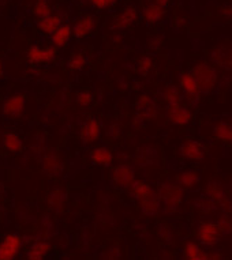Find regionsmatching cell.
Instances as JSON below:
<instances>
[{
  "instance_id": "1",
  "label": "cell",
  "mask_w": 232,
  "mask_h": 260,
  "mask_svg": "<svg viewBox=\"0 0 232 260\" xmlns=\"http://www.w3.org/2000/svg\"><path fill=\"white\" fill-rule=\"evenodd\" d=\"M191 74L195 78L202 94H211L219 83V73L215 64L208 61H198L193 66Z\"/></svg>"
},
{
  "instance_id": "2",
  "label": "cell",
  "mask_w": 232,
  "mask_h": 260,
  "mask_svg": "<svg viewBox=\"0 0 232 260\" xmlns=\"http://www.w3.org/2000/svg\"><path fill=\"white\" fill-rule=\"evenodd\" d=\"M160 202H163L165 209H177L185 199V189L178 183H164L159 191Z\"/></svg>"
},
{
  "instance_id": "3",
  "label": "cell",
  "mask_w": 232,
  "mask_h": 260,
  "mask_svg": "<svg viewBox=\"0 0 232 260\" xmlns=\"http://www.w3.org/2000/svg\"><path fill=\"white\" fill-rule=\"evenodd\" d=\"M165 116H167L168 121L177 127H186L193 121V112L182 103L167 105Z\"/></svg>"
},
{
  "instance_id": "4",
  "label": "cell",
  "mask_w": 232,
  "mask_h": 260,
  "mask_svg": "<svg viewBox=\"0 0 232 260\" xmlns=\"http://www.w3.org/2000/svg\"><path fill=\"white\" fill-rule=\"evenodd\" d=\"M221 231L217 223L213 222H201L197 228V240L198 243L204 247H212L216 245L221 240Z\"/></svg>"
},
{
  "instance_id": "5",
  "label": "cell",
  "mask_w": 232,
  "mask_h": 260,
  "mask_svg": "<svg viewBox=\"0 0 232 260\" xmlns=\"http://www.w3.org/2000/svg\"><path fill=\"white\" fill-rule=\"evenodd\" d=\"M179 89L183 99L187 100L189 103H197L201 99V89L191 71H185L179 75Z\"/></svg>"
},
{
  "instance_id": "6",
  "label": "cell",
  "mask_w": 232,
  "mask_h": 260,
  "mask_svg": "<svg viewBox=\"0 0 232 260\" xmlns=\"http://www.w3.org/2000/svg\"><path fill=\"white\" fill-rule=\"evenodd\" d=\"M23 245V240L21 236L15 233H10L0 240V260L15 259Z\"/></svg>"
},
{
  "instance_id": "7",
  "label": "cell",
  "mask_w": 232,
  "mask_h": 260,
  "mask_svg": "<svg viewBox=\"0 0 232 260\" xmlns=\"http://www.w3.org/2000/svg\"><path fill=\"white\" fill-rule=\"evenodd\" d=\"M57 55V48L52 47H40V45H33L27 49L26 57L31 66H43L53 61Z\"/></svg>"
},
{
  "instance_id": "8",
  "label": "cell",
  "mask_w": 232,
  "mask_h": 260,
  "mask_svg": "<svg viewBox=\"0 0 232 260\" xmlns=\"http://www.w3.org/2000/svg\"><path fill=\"white\" fill-rule=\"evenodd\" d=\"M209 59L220 69L232 70V43L225 41L216 45L209 53Z\"/></svg>"
},
{
  "instance_id": "9",
  "label": "cell",
  "mask_w": 232,
  "mask_h": 260,
  "mask_svg": "<svg viewBox=\"0 0 232 260\" xmlns=\"http://www.w3.org/2000/svg\"><path fill=\"white\" fill-rule=\"evenodd\" d=\"M138 18H139V11H138L137 7L127 6L123 10H121L118 13V15L113 18V21H112V29L119 30V31L130 29L138 21Z\"/></svg>"
},
{
  "instance_id": "10",
  "label": "cell",
  "mask_w": 232,
  "mask_h": 260,
  "mask_svg": "<svg viewBox=\"0 0 232 260\" xmlns=\"http://www.w3.org/2000/svg\"><path fill=\"white\" fill-rule=\"evenodd\" d=\"M26 107V99L22 94H13L2 104V113L7 117L15 119L23 113Z\"/></svg>"
},
{
  "instance_id": "11",
  "label": "cell",
  "mask_w": 232,
  "mask_h": 260,
  "mask_svg": "<svg viewBox=\"0 0 232 260\" xmlns=\"http://www.w3.org/2000/svg\"><path fill=\"white\" fill-rule=\"evenodd\" d=\"M181 157L186 161L201 162L205 158V149L195 139H187L181 146Z\"/></svg>"
},
{
  "instance_id": "12",
  "label": "cell",
  "mask_w": 232,
  "mask_h": 260,
  "mask_svg": "<svg viewBox=\"0 0 232 260\" xmlns=\"http://www.w3.org/2000/svg\"><path fill=\"white\" fill-rule=\"evenodd\" d=\"M112 180H113L116 187L129 189L131 184L135 181V172L129 165L122 164V165H118L112 172Z\"/></svg>"
},
{
  "instance_id": "13",
  "label": "cell",
  "mask_w": 232,
  "mask_h": 260,
  "mask_svg": "<svg viewBox=\"0 0 232 260\" xmlns=\"http://www.w3.org/2000/svg\"><path fill=\"white\" fill-rule=\"evenodd\" d=\"M165 15H167V7H164L156 2H151V3L145 5L141 11L142 19L143 22H147L148 25H157L163 21Z\"/></svg>"
},
{
  "instance_id": "14",
  "label": "cell",
  "mask_w": 232,
  "mask_h": 260,
  "mask_svg": "<svg viewBox=\"0 0 232 260\" xmlns=\"http://www.w3.org/2000/svg\"><path fill=\"white\" fill-rule=\"evenodd\" d=\"M95 27L96 19L92 15H89V14H86L83 17L78 18L77 21H74V23L71 25L73 37H75V39H85L95 30Z\"/></svg>"
},
{
  "instance_id": "15",
  "label": "cell",
  "mask_w": 232,
  "mask_h": 260,
  "mask_svg": "<svg viewBox=\"0 0 232 260\" xmlns=\"http://www.w3.org/2000/svg\"><path fill=\"white\" fill-rule=\"evenodd\" d=\"M183 257L187 260H208L211 259V252L205 251L202 244L195 240H189L183 245Z\"/></svg>"
},
{
  "instance_id": "16",
  "label": "cell",
  "mask_w": 232,
  "mask_h": 260,
  "mask_svg": "<svg viewBox=\"0 0 232 260\" xmlns=\"http://www.w3.org/2000/svg\"><path fill=\"white\" fill-rule=\"evenodd\" d=\"M81 139L83 143H95L101 137V125L99 120L89 119L81 128Z\"/></svg>"
},
{
  "instance_id": "17",
  "label": "cell",
  "mask_w": 232,
  "mask_h": 260,
  "mask_svg": "<svg viewBox=\"0 0 232 260\" xmlns=\"http://www.w3.org/2000/svg\"><path fill=\"white\" fill-rule=\"evenodd\" d=\"M129 189L131 197L134 199H137L138 202H142L145 201V199H149V198L159 195V192H156V189L152 187L151 184L141 181V180H135Z\"/></svg>"
},
{
  "instance_id": "18",
  "label": "cell",
  "mask_w": 232,
  "mask_h": 260,
  "mask_svg": "<svg viewBox=\"0 0 232 260\" xmlns=\"http://www.w3.org/2000/svg\"><path fill=\"white\" fill-rule=\"evenodd\" d=\"M73 37V29L69 23H62L51 35V43L55 48L66 47Z\"/></svg>"
},
{
  "instance_id": "19",
  "label": "cell",
  "mask_w": 232,
  "mask_h": 260,
  "mask_svg": "<svg viewBox=\"0 0 232 260\" xmlns=\"http://www.w3.org/2000/svg\"><path fill=\"white\" fill-rule=\"evenodd\" d=\"M62 23H63L62 17L61 15H57V14H49L48 17L37 19V27H39V30L41 33H44V35L47 36H51Z\"/></svg>"
},
{
  "instance_id": "20",
  "label": "cell",
  "mask_w": 232,
  "mask_h": 260,
  "mask_svg": "<svg viewBox=\"0 0 232 260\" xmlns=\"http://www.w3.org/2000/svg\"><path fill=\"white\" fill-rule=\"evenodd\" d=\"M91 161L97 167H109L113 162V153L107 147H96L92 150Z\"/></svg>"
},
{
  "instance_id": "21",
  "label": "cell",
  "mask_w": 232,
  "mask_h": 260,
  "mask_svg": "<svg viewBox=\"0 0 232 260\" xmlns=\"http://www.w3.org/2000/svg\"><path fill=\"white\" fill-rule=\"evenodd\" d=\"M51 244L41 240V241H36V243L32 244L31 248L27 249L26 256H27V259L31 260H41L51 252Z\"/></svg>"
},
{
  "instance_id": "22",
  "label": "cell",
  "mask_w": 232,
  "mask_h": 260,
  "mask_svg": "<svg viewBox=\"0 0 232 260\" xmlns=\"http://www.w3.org/2000/svg\"><path fill=\"white\" fill-rule=\"evenodd\" d=\"M2 143H3V147H5L9 153L17 154L21 153L22 149H23V143H22V139L19 138L17 133L14 131H9L3 135V139H2Z\"/></svg>"
},
{
  "instance_id": "23",
  "label": "cell",
  "mask_w": 232,
  "mask_h": 260,
  "mask_svg": "<svg viewBox=\"0 0 232 260\" xmlns=\"http://www.w3.org/2000/svg\"><path fill=\"white\" fill-rule=\"evenodd\" d=\"M199 173L195 171H185L177 175V183L183 189H193L199 184Z\"/></svg>"
},
{
  "instance_id": "24",
  "label": "cell",
  "mask_w": 232,
  "mask_h": 260,
  "mask_svg": "<svg viewBox=\"0 0 232 260\" xmlns=\"http://www.w3.org/2000/svg\"><path fill=\"white\" fill-rule=\"evenodd\" d=\"M213 133L217 141L224 145L232 146V124L231 123H217L213 128Z\"/></svg>"
},
{
  "instance_id": "25",
  "label": "cell",
  "mask_w": 232,
  "mask_h": 260,
  "mask_svg": "<svg viewBox=\"0 0 232 260\" xmlns=\"http://www.w3.org/2000/svg\"><path fill=\"white\" fill-rule=\"evenodd\" d=\"M138 109L143 119H152L156 113V104L149 95H142L138 100Z\"/></svg>"
},
{
  "instance_id": "26",
  "label": "cell",
  "mask_w": 232,
  "mask_h": 260,
  "mask_svg": "<svg viewBox=\"0 0 232 260\" xmlns=\"http://www.w3.org/2000/svg\"><path fill=\"white\" fill-rule=\"evenodd\" d=\"M205 192H207V195L209 197L211 201H213L215 203H217V205L223 206L224 207L225 202H227V197H225V192L223 191V188L220 187L219 184L209 183L207 185Z\"/></svg>"
},
{
  "instance_id": "27",
  "label": "cell",
  "mask_w": 232,
  "mask_h": 260,
  "mask_svg": "<svg viewBox=\"0 0 232 260\" xmlns=\"http://www.w3.org/2000/svg\"><path fill=\"white\" fill-rule=\"evenodd\" d=\"M182 99H183L182 91L179 87H177V86L169 85V86H167L165 89H164L163 100H164V103L167 104V105L182 103Z\"/></svg>"
},
{
  "instance_id": "28",
  "label": "cell",
  "mask_w": 232,
  "mask_h": 260,
  "mask_svg": "<svg viewBox=\"0 0 232 260\" xmlns=\"http://www.w3.org/2000/svg\"><path fill=\"white\" fill-rule=\"evenodd\" d=\"M139 206H141L142 213L145 214V215H156V214L159 213L160 210V198L159 195H156V197H152L149 199H145V201L139 202Z\"/></svg>"
},
{
  "instance_id": "29",
  "label": "cell",
  "mask_w": 232,
  "mask_h": 260,
  "mask_svg": "<svg viewBox=\"0 0 232 260\" xmlns=\"http://www.w3.org/2000/svg\"><path fill=\"white\" fill-rule=\"evenodd\" d=\"M33 14L37 19L44 17H48L52 14L49 0H35V7H33Z\"/></svg>"
},
{
  "instance_id": "30",
  "label": "cell",
  "mask_w": 232,
  "mask_h": 260,
  "mask_svg": "<svg viewBox=\"0 0 232 260\" xmlns=\"http://www.w3.org/2000/svg\"><path fill=\"white\" fill-rule=\"evenodd\" d=\"M86 64H88V59L83 53H74L67 61L69 69L73 70V71H81V70L85 69Z\"/></svg>"
},
{
  "instance_id": "31",
  "label": "cell",
  "mask_w": 232,
  "mask_h": 260,
  "mask_svg": "<svg viewBox=\"0 0 232 260\" xmlns=\"http://www.w3.org/2000/svg\"><path fill=\"white\" fill-rule=\"evenodd\" d=\"M152 67H153V60L149 56H143L138 60V71L141 75H148Z\"/></svg>"
},
{
  "instance_id": "32",
  "label": "cell",
  "mask_w": 232,
  "mask_h": 260,
  "mask_svg": "<svg viewBox=\"0 0 232 260\" xmlns=\"http://www.w3.org/2000/svg\"><path fill=\"white\" fill-rule=\"evenodd\" d=\"M89 3L96 10H108L113 7L118 3V0H89Z\"/></svg>"
},
{
  "instance_id": "33",
  "label": "cell",
  "mask_w": 232,
  "mask_h": 260,
  "mask_svg": "<svg viewBox=\"0 0 232 260\" xmlns=\"http://www.w3.org/2000/svg\"><path fill=\"white\" fill-rule=\"evenodd\" d=\"M77 103L78 105H81V107H89L92 103H93V95H92L91 91H81V93L77 95Z\"/></svg>"
},
{
  "instance_id": "34",
  "label": "cell",
  "mask_w": 232,
  "mask_h": 260,
  "mask_svg": "<svg viewBox=\"0 0 232 260\" xmlns=\"http://www.w3.org/2000/svg\"><path fill=\"white\" fill-rule=\"evenodd\" d=\"M217 225H219L220 231L223 235H231L232 233V219H229L228 217H221L217 222Z\"/></svg>"
},
{
  "instance_id": "35",
  "label": "cell",
  "mask_w": 232,
  "mask_h": 260,
  "mask_svg": "<svg viewBox=\"0 0 232 260\" xmlns=\"http://www.w3.org/2000/svg\"><path fill=\"white\" fill-rule=\"evenodd\" d=\"M220 14L224 18H232V6H225V7H223Z\"/></svg>"
},
{
  "instance_id": "36",
  "label": "cell",
  "mask_w": 232,
  "mask_h": 260,
  "mask_svg": "<svg viewBox=\"0 0 232 260\" xmlns=\"http://www.w3.org/2000/svg\"><path fill=\"white\" fill-rule=\"evenodd\" d=\"M153 2H156V3H159V5L164 6V7H168V6L171 5L172 0H153Z\"/></svg>"
},
{
  "instance_id": "37",
  "label": "cell",
  "mask_w": 232,
  "mask_h": 260,
  "mask_svg": "<svg viewBox=\"0 0 232 260\" xmlns=\"http://www.w3.org/2000/svg\"><path fill=\"white\" fill-rule=\"evenodd\" d=\"M3 74H5V66H3V61L0 60V78L3 77Z\"/></svg>"
},
{
  "instance_id": "38",
  "label": "cell",
  "mask_w": 232,
  "mask_h": 260,
  "mask_svg": "<svg viewBox=\"0 0 232 260\" xmlns=\"http://www.w3.org/2000/svg\"><path fill=\"white\" fill-rule=\"evenodd\" d=\"M231 2H232V0H231Z\"/></svg>"
},
{
  "instance_id": "39",
  "label": "cell",
  "mask_w": 232,
  "mask_h": 260,
  "mask_svg": "<svg viewBox=\"0 0 232 260\" xmlns=\"http://www.w3.org/2000/svg\"><path fill=\"white\" fill-rule=\"evenodd\" d=\"M231 124H232V123H231Z\"/></svg>"
}]
</instances>
